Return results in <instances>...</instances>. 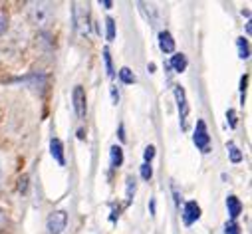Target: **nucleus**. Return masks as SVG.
Wrapping results in <instances>:
<instances>
[{"mask_svg":"<svg viewBox=\"0 0 252 234\" xmlns=\"http://www.w3.org/2000/svg\"><path fill=\"white\" fill-rule=\"evenodd\" d=\"M99 4H101L103 8H111V6H113V4L109 2V0H101V2H99Z\"/></svg>","mask_w":252,"mask_h":234,"instance_id":"25","label":"nucleus"},{"mask_svg":"<svg viewBox=\"0 0 252 234\" xmlns=\"http://www.w3.org/2000/svg\"><path fill=\"white\" fill-rule=\"evenodd\" d=\"M6 28H8V20H6V16L2 12H0V34H4Z\"/></svg>","mask_w":252,"mask_h":234,"instance_id":"21","label":"nucleus"},{"mask_svg":"<svg viewBox=\"0 0 252 234\" xmlns=\"http://www.w3.org/2000/svg\"><path fill=\"white\" fill-rule=\"evenodd\" d=\"M169 66L175 70V72H185V68H187V58H185V54H175L173 58H171V62H169Z\"/></svg>","mask_w":252,"mask_h":234,"instance_id":"10","label":"nucleus"},{"mask_svg":"<svg viewBox=\"0 0 252 234\" xmlns=\"http://www.w3.org/2000/svg\"><path fill=\"white\" fill-rule=\"evenodd\" d=\"M6 224V214H4V210L2 208H0V228H2Z\"/></svg>","mask_w":252,"mask_h":234,"instance_id":"24","label":"nucleus"},{"mask_svg":"<svg viewBox=\"0 0 252 234\" xmlns=\"http://www.w3.org/2000/svg\"><path fill=\"white\" fill-rule=\"evenodd\" d=\"M226 119H228L230 127L234 129V127H236V117H234V111H232V109H228V111H226Z\"/></svg>","mask_w":252,"mask_h":234,"instance_id":"22","label":"nucleus"},{"mask_svg":"<svg viewBox=\"0 0 252 234\" xmlns=\"http://www.w3.org/2000/svg\"><path fill=\"white\" fill-rule=\"evenodd\" d=\"M109 153H111V167H119L123 163V149L117 147V145H113Z\"/></svg>","mask_w":252,"mask_h":234,"instance_id":"11","label":"nucleus"},{"mask_svg":"<svg viewBox=\"0 0 252 234\" xmlns=\"http://www.w3.org/2000/svg\"><path fill=\"white\" fill-rule=\"evenodd\" d=\"M105 36H107V40L111 42V40H115V20L113 18H105Z\"/></svg>","mask_w":252,"mask_h":234,"instance_id":"15","label":"nucleus"},{"mask_svg":"<svg viewBox=\"0 0 252 234\" xmlns=\"http://www.w3.org/2000/svg\"><path fill=\"white\" fill-rule=\"evenodd\" d=\"M20 185H18V191L20 193H26V189H28V177L24 175V177H20V181H18Z\"/></svg>","mask_w":252,"mask_h":234,"instance_id":"23","label":"nucleus"},{"mask_svg":"<svg viewBox=\"0 0 252 234\" xmlns=\"http://www.w3.org/2000/svg\"><path fill=\"white\" fill-rule=\"evenodd\" d=\"M72 99H74L76 115H78V117H86V91H84L82 86H76V88H74Z\"/></svg>","mask_w":252,"mask_h":234,"instance_id":"5","label":"nucleus"},{"mask_svg":"<svg viewBox=\"0 0 252 234\" xmlns=\"http://www.w3.org/2000/svg\"><path fill=\"white\" fill-rule=\"evenodd\" d=\"M149 206H151V214H155V201L153 199H151V205Z\"/></svg>","mask_w":252,"mask_h":234,"instance_id":"29","label":"nucleus"},{"mask_svg":"<svg viewBox=\"0 0 252 234\" xmlns=\"http://www.w3.org/2000/svg\"><path fill=\"white\" fill-rule=\"evenodd\" d=\"M246 82H248V78L242 76V80H240V89H242V91H244V88H246Z\"/></svg>","mask_w":252,"mask_h":234,"instance_id":"26","label":"nucleus"},{"mask_svg":"<svg viewBox=\"0 0 252 234\" xmlns=\"http://www.w3.org/2000/svg\"><path fill=\"white\" fill-rule=\"evenodd\" d=\"M141 177H143V181H149V179L153 177V169H151V165H149V163L141 165Z\"/></svg>","mask_w":252,"mask_h":234,"instance_id":"17","label":"nucleus"},{"mask_svg":"<svg viewBox=\"0 0 252 234\" xmlns=\"http://www.w3.org/2000/svg\"><path fill=\"white\" fill-rule=\"evenodd\" d=\"M226 149H228V155H230V161H232V163H240V161H242V153H240V149H238L232 141L226 145Z\"/></svg>","mask_w":252,"mask_h":234,"instance_id":"13","label":"nucleus"},{"mask_svg":"<svg viewBox=\"0 0 252 234\" xmlns=\"http://www.w3.org/2000/svg\"><path fill=\"white\" fill-rule=\"evenodd\" d=\"M236 46H238V54L242 60H248L250 58V48H248V40L246 38H238L236 40Z\"/></svg>","mask_w":252,"mask_h":234,"instance_id":"12","label":"nucleus"},{"mask_svg":"<svg viewBox=\"0 0 252 234\" xmlns=\"http://www.w3.org/2000/svg\"><path fill=\"white\" fill-rule=\"evenodd\" d=\"M226 208H228V214H230V218H232V222L238 218V214L242 212V205H240V201L236 199V197H228L226 199Z\"/></svg>","mask_w":252,"mask_h":234,"instance_id":"9","label":"nucleus"},{"mask_svg":"<svg viewBox=\"0 0 252 234\" xmlns=\"http://www.w3.org/2000/svg\"><path fill=\"white\" fill-rule=\"evenodd\" d=\"M111 95H113V101L117 103V99H119V93H117V89H115V88L111 89Z\"/></svg>","mask_w":252,"mask_h":234,"instance_id":"27","label":"nucleus"},{"mask_svg":"<svg viewBox=\"0 0 252 234\" xmlns=\"http://www.w3.org/2000/svg\"><path fill=\"white\" fill-rule=\"evenodd\" d=\"M103 60H105L107 76H109V78H113V74H115V72H113V64H111V54H109V50H107V48L103 50Z\"/></svg>","mask_w":252,"mask_h":234,"instance_id":"16","label":"nucleus"},{"mask_svg":"<svg viewBox=\"0 0 252 234\" xmlns=\"http://www.w3.org/2000/svg\"><path fill=\"white\" fill-rule=\"evenodd\" d=\"M133 193H135V181L131 177H127V201L133 199Z\"/></svg>","mask_w":252,"mask_h":234,"instance_id":"19","label":"nucleus"},{"mask_svg":"<svg viewBox=\"0 0 252 234\" xmlns=\"http://www.w3.org/2000/svg\"><path fill=\"white\" fill-rule=\"evenodd\" d=\"M52 16H54L52 4H48V2H32L30 4V18L36 26L46 28L52 22Z\"/></svg>","mask_w":252,"mask_h":234,"instance_id":"1","label":"nucleus"},{"mask_svg":"<svg viewBox=\"0 0 252 234\" xmlns=\"http://www.w3.org/2000/svg\"><path fill=\"white\" fill-rule=\"evenodd\" d=\"M175 97L179 103V113H181V119H183V127H185V119H187V113H189V105H187V95L185 89L181 86H175Z\"/></svg>","mask_w":252,"mask_h":234,"instance_id":"6","label":"nucleus"},{"mask_svg":"<svg viewBox=\"0 0 252 234\" xmlns=\"http://www.w3.org/2000/svg\"><path fill=\"white\" fill-rule=\"evenodd\" d=\"M224 234H240V226L236 222H228L224 226Z\"/></svg>","mask_w":252,"mask_h":234,"instance_id":"18","label":"nucleus"},{"mask_svg":"<svg viewBox=\"0 0 252 234\" xmlns=\"http://www.w3.org/2000/svg\"><path fill=\"white\" fill-rule=\"evenodd\" d=\"M50 153H52V157L56 159V163L58 165H66V157H64V145H62V141L60 139H52L50 141Z\"/></svg>","mask_w":252,"mask_h":234,"instance_id":"7","label":"nucleus"},{"mask_svg":"<svg viewBox=\"0 0 252 234\" xmlns=\"http://www.w3.org/2000/svg\"><path fill=\"white\" fill-rule=\"evenodd\" d=\"M2 177H4V171H2V163H0V183H2Z\"/></svg>","mask_w":252,"mask_h":234,"instance_id":"28","label":"nucleus"},{"mask_svg":"<svg viewBox=\"0 0 252 234\" xmlns=\"http://www.w3.org/2000/svg\"><path fill=\"white\" fill-rule=\"evenodd\" d=\"M193 141H195L197 149H201L203 153H209V143H211V137H209V131H207V123H205L203 119H199V121H197Z\"/></svg>","mask_w":252,"mask_h":234,"instance_id":"3","label":"nucleus"},{"mask_svg":"<svg viewBox=\"0 0 252 234\" xmlns=\"http://www.w3.org/2000/svg\"><path fill=\"white\" fill-rule=\"evenodd\" d=\"M119 78L123 84H135V74L129 68H121L119 70Z\"/></svg>","mask_w":252,"mask_h":234,"instance_id":"14","label":"nucleus"},{"mask_svg":"<svg viewBox=\"0 0 252 234\" xmlns=\"http://www.w3.org/2000/svg\"><path fill=\"white\" fill-rule=\"evenodd\" d=\"M66 224H68V214L66 210H56L48 216V230L50 234H62L66 230Z\"/></svg>","mask_w":252,"mask_h":234,"instance_id":"2","label":"nucleus"},{"mask_svg":"<svg viewBox=\"0 0 252 234\" xmlns=\"http://www.w3.org/2000/svg\"><path fill=\"white\" fill-rule=\"evenodd\" d=\"M199 218H201V206L195 201L185 203V208H183V220H185V224H193Z\"/></svg>","mask_w":252,"mask_h":234,"instance_id":"4","label":"nucleus"},{"mask_svg":"<svg viewBox=\"0 0 252 234\" xmlns=\"http://www.w3.org/2000/svg\"><path fill=\"white\" fill-rule=\"evenodd\" d=\"M143 157H145V163H149V161L155 157V147H153V145L145 147V153H143Z\"/></svg>","mask_w":252,"mask_h":234,"instance_id":"20","label":"nucleus"},{"mask_svg":"<svg viewBox=\"0 0 252 234\" xmlns=\"http://www.w3.org/2000/svg\"><path fill=\"white\" fill-rule=\"evenodd\" d=\"M159 48H161V52H165V54H173V52H175V40H173V36H171L167 30L159 32Z\"/></svg>","mask_w":252,"mask_h":234,"instance_id":"8","label":"nucleus"}]
</instances>
